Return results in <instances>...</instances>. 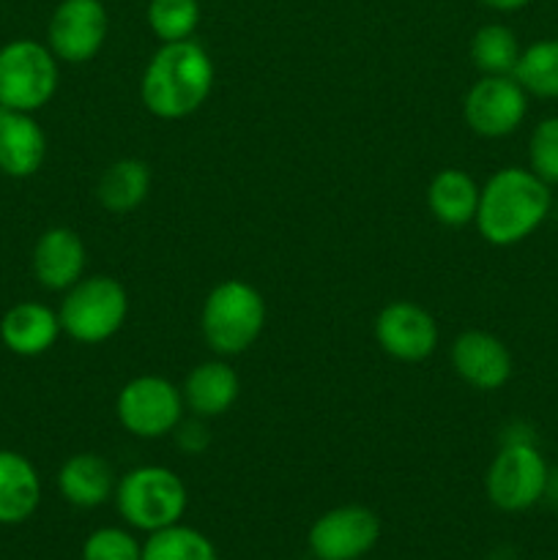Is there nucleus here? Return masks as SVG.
<instances>
[{"label":"nucleus","instance_id":"1","mask_svg":"<svg viewBox=\"0 0 558 560\" xmlns=\"http://www.w3.org/2000/svg\"><path fill=\"white\" fill-rule=\"evenodd\" d=\"M213 60L197 42L162 44L140 82L142 104L151 115L181 120L197 113L213 91Z\"/></svg>","mask_w":558,"mask_h":560},{"label":"nucleus","instance_id":"2","mask_svg":"<svg viewBox=\"0 0 558 560\" xmlns=\"http://www.w3.org/2000/svg\"><path fill=\"white\" fill-rule=\"evenodd\" d=\"M550 202V186L531 170L503 167L481 186L474 222L487 244L514 246L545 222Z\"/></svg>","mask_w":558,"mask_h":560},{"label":"nucleus","instance_id":"3","mask_svg":"<svg viewBox=\"0 0 558 560\" xmlns=\"http://www.w3.org/2000/svg\"><path fill=\"white\" fill-rule=\"evenodd\" d=\"M266 301L244 279L219 282L206 295L200 315L202 339L217 355H241L260 339Z\"/></svg>","mask_w":558,"mask_h":560},{"label":"nucleus","instance_id":"4","mask_svg":"<svg viewBox=\"0 0 558 560\" xmlns=\"http://www.w3.org/2000/svg\"><path fill=\"white\" fill-rule=\"evenodd\" d=\"M113 498L124 523L146 534L181 523L189 503L181 476L162 465H140L129 470L118 479Z\"/></svg>","mask_w":558,"mask_h":560},{"label":"nucleus","instance_id":"5","mask_svg":"<svg viewBox=\"0 0 558 560\" xmlns=\"http://www.w3.org/2000/svg\"><path fill=\"white\" fill-rule=\"evenodd\" d=\"M60 328L80 345H102L124 328L129 293L113 277H82L60 301Z\"/></svg>","mask_w":558,"mask_h":560},{"label":"nucleus","instance_id":"6","mask_svg":"<svg viewBox=\"0 0 558 560\" xmlns=\"http://www.w3.org/2000/svg\"><path fill=\"white\" fill-rule=\"evenodd\" d=\"M58 58L47 44L14 38L0 47V107L36 113L58 91Z\"/></svg>","mask_w":558,"mask_h":560},{"label":"nucleus","instance_id":"7","mask_svg":"<svg viewBox=\"0 0 558 560\" xmlns=\"http://www.w3.org/2000/svg\"><path fill=\"white\" fill-rule=\"evenodd\" d=\"M184 394L175 383L159 375H140L126 383L115 399V416L129 435L159 441L173 435L184 419Z\"/></svg>","mask_w":558,"mask_h":560},{"label":"nucleus","instance_id":"8","mask_svg":"<svg viewBox=\"0 0 558 560\" xmlns=\"http://www.w3.org/2000/svg\"><path fill=\"white\" fill-rule=\"evenodd\" d=\"M487 498L507 514L536 506L547 490V463L531 443L514 441L492 457L485 479Z\"/></svg>","mask_w":558,"mask_h":560},{"label":"nucleus","instance_id":"9","mask_svg":"<svg viewBox=\"0 0 558 560\" xmlns=\"http://www.w3.org/2000/svg\"><path fill=\"white\" fill-rule=\"evenodd\" d=\"M528 113V93L512 74H485L465 93L463 115L479 137H507L523 124Z\"/></svg>","mask_w":558,"mask_h":560},{"label":"nucleus","instance_id":"10","mask_svg":"<svg viewBox=\"0 0 558 560\" xmlns=\"http://www.w3.org/2000/svg\"><path fill=\"white\" fill-rule=\"evenodd\" d=\"M381 539V520L372 509L337 506L312 523L306 545L315 560H361Z\"/></svg>","mask_w":558,"mask_h":560},{"label":"nucleus","instance_id":"11","mask_svg":"<svg viewBox=\"0 0 558 560\" xmlns=\"http://www.w3.org/2000/svg\"><path fill=\"white\" fill-rule=\"evenodd\" d=\"M107 9L102 0H60L47 25V47L66 63L96 58L107 42Z\"/></svg>","mask_w":558,"mask_h":560},{"label":"nucleus","instance_id":"12","mask_svg":"<svg viewBox=\"0 0 558 560\" xmlns=\"http://www.w3.org/2000/svg\"><path fill=\"white\" fill-rule=\"evenodd\" d=\"M375 339L386 355L416 364L438 348V323L414 301H392L375 317Z\"/></svg>","mask_w":558,"mask_h":560},{"label":"nucleus","instance_id":"13","mask_svg":"<svg viewBox=\"0 0 558 560\" xmlns=\"http://www.w3.org/2000/svg\"><path fill=\"white\" fill-rule=\"evenodd\" d=\"M452 366L468 386L498 392L512 377V353L487 331H463L452 345Z\"/></svg>","mask_w":558,"mask_h":560},{"label":"nucleus","instance_id":"14","mask_svg":"<svg viewBox=\"0 0 558 560\" xmlns=\"http://www.w3.org/2000/svg\"><path fill=\"white\" fill-rule=\"evenodd\" d=\"M88 252L71 228H49L33 246V273L38 284L55 293L74 288L85 271Z\"/></svg>","mask_w":558,"mask_h":560},{"label":"nucleus","instance_id":"15","mask_svg":"<svg viewBox=\"0 0 558 560\" xmlns=\"http://www.w3.org/2000/svg\"><path fill=\"white\" fill-rule=\"evenodd\" d=\"M47 156V137L33 113L0 107V173L9 178H31Z\"/></svg>","mask_w":558,"mask_h":560},{"label":"nucleus","instance_id":"16","mask_svg":"<svg viewBox=\"0 0 558 560\" xmlns=\"http://www.w3.org/2000/svg\"><path fill=\"white\" fill-rule=\"evenodd\" d=\"M60 331L63 328L58 312L38 301H20L0 320V342L5 345V350L25 359L47 353L58 342Z\"/></svg>","mask_w":558,"mask_h":560},{"label":"nucleus","instance_id":"17","mask_svg":"<svg viewBox=\"0 0 558 560\" xmlns=\"http://www.w3.org/2000/svg\"><path fill=\"white\" fill-rule=\"evenodd\" d=\"M241 392V381L228 361H202L186 375L181 394L184 405L191 416L200 419H217L224 416L235 405Z\"/></svg>","mask_w":558,"mask_h":560},{"label":"nucleus","instance_id":"18","mask_svg":"<svg viewBox=\"0 0 558 560\" xmlns=\"http://www.w3.org/2000/svg\"><path fill=\"white\" fill-rule=\"evenodd\" d=\"M113 465L93 452L74 454L58 470V490L77 509H96L115 495Z\"/></svg>","mask_w":558,"mask_h":560},{"label":"nucleus","instance_id":"19","mask_svg":"<svg viewBox=\"0 0 558 560\" xmlns=\"http://www.w3.org/2000/svg\"><path fill=\"white\" fill-rule=\"evenodd\" d=\"M42 503V479L27 457L0 448V525H20Z\"/></svg>","mask_w":558,"mask_h":560},{"label":"nucleus","instance_id":"20","mask_svg":"<svg viewBox=\"0 0 558 560\" xmlns=\"http://www.w3.org/2000/svg\"><path fill=\"white\" fill-rule=\"evenodd\" d=\"M481 186L470 178L465 170H441L430 180L427 189V206L432 217L446 228H465L476 219Z\"/></svg>","mask_w":558,"mask_h":560},{"label":"nucleus","instance_id":"21","mask_svg":"<svg viewBox=\"0 0 558 560\" xmlns=\"http://www.w3.org/2000/svg\"><path fill=\"white\" fill-rule=\"evenodd\" d=\"M151 191V170L140 159H118L102 173L96 184V200L109 213H129L146 202Z\"/></svg>","mask_w":558,"mask_h":560},{"label":"nucleus","instance_id":"22","mask_svg":"<svg viewBox=\"0 0 558 560\" xmlns=\"http://www.w3.org/2000/svg\"><path fill=\"white\" fill-rule=\"evenodd\" d=\"M142 560H219L217 547L189 525H170V528L153 530L142 541Z\"/></svg>","mask_w":558,"mask_h":560},{"label":"nucleus","instance_id":"23","mask_svg":"<svg viewBox=\"0 0 558 560\" xmlns=\"http://www.w3.org/2000/svg\"><path fill=\"white\" fill-rule=\"evenodd\" d=\"M520 42L501 22L481 25L470 38V60L481 74H512L520 60Z\"/></svg>","mask_w":558,"mask_h":560},{"label":"nucleus","instance_id":"24","mask_svg":"<svg viewBox=\"0 0 558 560\" xmlns=\"http://www.w3.org/2000/svg\"><path fill=\"white\" fill-rule=\"evenodd\" d=\"M525 93L542 98H558V38H545L520 52L512 71Z\"/></svg>","mask_w":558,"mask_h":560},{"label":"nucleus","instance_id":"25","mask_svg":"<svg viewBox=\"0 0 558 560\" xmlns=\"http://www.w3.org/2000/svg\"><path fill=\"white\" fill-rule=\"evenodd\" d=\"M148 27L162 44L186 42L200 25L197 0H148Z\"/></svg>","mask_w":558,"mask_h":560},{"label":"nucleus","instance_id":"26","mask_svg":"<svg viewBox=\"0 0 558 560\" xmlns=\"http://www.w3.org/2000/svg\"><path fill=\"white\" fill-rule=\"evenodd\" d=\"M82 560H142V545L126 528H96L82 545Z\"/></svg>","mask_w":558,"mask_h":560},{"label":"nucleus","instance_id":"27","mask_svg":"<svg viewBox=\"0 0 558 560\" xmlns=\"http://www.w3.org/2000/svg\"><path fill=\"white\" fill-rule=\"evenodd\" d=\"M531 173L547 186L558 184V118H545L531 131L528 142Z\"/></svg>","mask_w":558,"mask_h":560},{"label":"nucleus","instance_id":"28","mask_svg":"<svg viewBox=\"0 0 558 560\" xmlns=\"http://www.w3.org/2000/svg\"><path fill=\"white\" fill-rule=\"evenodd\" d=\"M206 421L208 419H200V416H191V419H181L178 427L173 430L175 446L189 454V457H197V454L208 452V446H211V430H208Z\"/></svg>","mask_w":558,"mask_h":560},{"label":"nucleus","instance_id":"29","mask_svg":"<svg viewBox=\"0 0 558 560\" xmlns=\"http://www.w3.org/2000/svg\"><path fill=\"white\" fill-rule=\"evenodd\" d=\"M479 3H485L487 9H492V11H520V9H525L531 0H479Z\"/></svg>","mask_w":558,"mask_h":560}]
</instances>
